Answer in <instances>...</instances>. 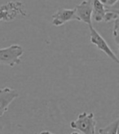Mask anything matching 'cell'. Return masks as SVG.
I'll return each instance as SVG.
<instances>
[{"label":"cell","instance_id":"3","mask_svg":"<svg viewBox=\"0 0 119 134\" xmlns=\"http://www.w3.org/2000/svg\"><path fill=\"white\" fill-rule=\"evenodd\" d=\"M24 53V50L18 44H12L5 48H0V64L13 67L21 64V57Z\"/></svg>","mask_w":119,"mask_h":134},{"label":"cell","instance_id":"9","mask_svg":"<svg viewBox=\"0 0 119 134\" xmlns=\"http://www.w3.org/2000/svg\"><path fill=\"white\" fill-rule=\"evenodd\" d=\"M119 128V119H116L115 121L109 124L105 128H102L99 129L98 134H117Z\"/></svg>","mask_w":119,"mask_h":134},{"label":"cell","instance_id":"10","mask_svg":"<svg viewBox=\"0 0 119 134\" xmlns=\"http://www.w3.org/2000/svg\"><path fill=\"white\" fill-rule=\"evenodd\" d=\"M118 27H119V17L114 20V25L113 30V35L117 46H118Z\"/></svg>","mask_w":119,"mask_h":134},{"label":"cell","instance_id":"5","mask_svg":"<svg viewBox=\"0 0 119 134\" xmlns=\"http://www.w3.org/2000/svg\"><path fill=\"white\" fill-rule=\"evenodd\" d=\"M19 96L16 90L8 87L0 88V117L8 111L10 104Z\"/></svg>","mask_w":119,"mask_h":134},{"label":"cell","instance_id":"13","mask_svg":"<svg viewBox=\"0 0 119 134\" xmlns=\"http://www.w3.org/2000/svg\"><path fill=\"white\" fill-rule=\"evenodd\" d=\"M71 134H81L80 132H73Z\"/></svg>","mask_w":119,"mask_h":134},{"label":"cell","instance_id":"14","mask_svg":"<svg viewBox=\"0 0 119 134\" xmlns=\"http://www.w3.org/2000/svg\"><path fill=\"white\" fill-rule=\"evenodd\" d=\"M1 20H2V18H1V15H0V21H1Z\"/></svg>","mask_w":119,"mask_h":134},{"label":"cell","instance_id":"2","mask_svg":"<svg viewBox=\"0 0 119 134\" xmlns=\"http://www.w3.org/2000/svg\"><path fill=\"white\" fill-rule=\"evenodd\" d=\"M0 15L2 21H12L18 16L25 17L27 13L25 12L24 4L20 1H9L7 3L0 6Z\"/></svg>","mask_w":119,"mask_h":134},{"label":"cell","instance_id":"4","mask_svg":"<svg viewBox=\"0 0 119 134\" xmlns=\"http://www.w3.org/2000/svg\"><path fill=\"white\" fill-rule=\"evenodd\" d=\"M90 29V41L92 44H94L96 48L105 53L111 60H113L116 63H119V59L116 56L115 53L110 48V47L105 41V39L101 36V35L99 33L94 27L93 25L89 26Z\"/></svg>","mask_w":119,"mask_h":134},{"label":"cell","instance_id":"12","mask_svg":"<svg viewBox=\"0 0 119 134\" xmlns=\"http://www.w3.org/2000/svg\"><path fill=\"white\" fill-rule=\"evenodd\" d=\"M40 134H54V133H52L49 131H43L40 132Z\"/></svg>","mask_w":119,"mask_h":134},{"label":"cell","instance_id":"7","mask_svg":"<svg viewBox=\"0 0 119 134\" xmlns=\"http://www.w3.org/2000/svg\"><path fill=\"white\" fill-rule=\"evenodd\" d=\"M78 21V18L76 16L75 8L74 9H67L62 8L59 9L52 15V25L56 26H61L66 22L70 21Z\"/></svg>","mask_w":119,"mask_h":134},{"label":"cell","instance_id":"11","mask_svg":"<svg viewBox=\"0 0 119 134\" xmlns=\"http://www.w3.org/2000/svg\"><path fill=\"white\" fill-rule=\"evenodd\" d=\"M100 1L103 4H104L106 7H109V8H110V7L115 5L118 2V0H100Z\"/></svg>","mask_w":119,"mask_h":134},{"label":"cell","instance_id":"6","mask_svg":"<svg viewBox=\"0 0 119 134\" xmlns=\"http://www.w3.org/2000/svg\"><path fill=\"white\" fill-rule=\"evenodd\" d=\"M76 16L79 21L85 24L92 25V6L91 0H83V1L76 6L75 8Z\"/></svg>","mask_w":119,"mask_h":134},{"label":"cell","instance_id":"1","mask_svg":"<svg viewBox=\"0 0 119 134\" xmlns=\"http://www.w3.org/2000/svg\"><path fill=\"white\" fill-rule=\"evenodd\" d=\"M96 126V121L92 112H83L78 115L76 120L70 123V127L73 129L78 130L84 134H95Z\"/></svg>","mask_w":119,"mask_h":134},{"label":"cell","instance_id":"8","mask_svg":"<svg viewBox=\"0 0 119 134\" xmlns=\"http://www.w3.org/2000/svg\"><path fill=\"white\" fill-rule=\"evenodd\" d=\"M92 6V15L93 19L97 22L104 21V16L108 12V7L103 4L100 0H91Z\"/></svg>","mask_w":119,"mask_h":134}]
</instances>
